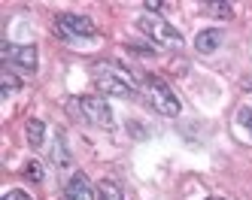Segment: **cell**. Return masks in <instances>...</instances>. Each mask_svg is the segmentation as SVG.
Segmentation results:
<instances>
[{"instance_id": "1", "label": "cell", "mask_w": 252, "mask_h": 200, "mask_svg": "<svg viewBox=\"0 0 252 200\" xmlns=\"http://www.w3.org/2000/svg\"><path fill=\"white\" fill-rule=\"evenodd\" d=\"M92 76H94V85L103 91V94H113V97H134L137 91V82L128 70L116 61H97L92 67Z\"/></svg>"}, {"instance_id": "2", "label": "cell", "mask_w": 252, "mask_h": 200, "mask_svg": "<svg viewBox=\"0 0 252 200\" xmlns=\"http://www.w3.org/2000/svg\"><path fill=\"white\" fill-rule=\"evenodd\" d=\"M143 94H146L149 106L155 109L158 115H167V118H176L183 113V103H179L176 91L161 79V76H146L143 79Z\"/></svg>"}, {"instance_id": "3", "label": "cell", "mask_w": 252, "mask_h": 200, "mask_svg": "<svg viewBox=\"0 0 252 200\" xmlns=\"http://www.w3.org/2000/svg\"><path fill=\"white\" fill-rule=\"evenodd\" d=\"M137 28L143 30V36H149V40L155 46H161V49H173V52L183 49V33H179L173 25H167L158 12H143L137 18Z\"/></svg>"}, {"instance_id": "4", "label": "cell", "mask_w": 252, "mask_h": 200, "mask_svg": "<svg viewBox=\"0 0 252 200\" xmlns=\"http://www.w3.org/2000/svg\"><path fill=\"white\" fill-rule=\"evenodd\" d=\"M67 113L73 115V118H79V121L97 124V127H103V131H110V127H113V113H110V106H106L100 97H94V94L70 97V100H67Z\"/></svg>"}, {"instance_id": "5", "label": "cell", "mask_w": 252, "mask_h": 200, "mask_svg": "<svg viewBox=\"0 0 252 200\" xmlns=\"http://www.w3.org/2000/svg\"><path fill=\"white\" fill-rule=\"evenodd\" d=\"M55 33L61 40H94L97 36V28L92 18L85 15H73V12H64L55 18Z\"/></svg>"}, {"instance_id": "6", "label": "cell", "mask_w": 252, "mask_h": 200, "mask_svg": "<svg viewBox=\"0 0 252 200\" xmlns=\"http://www.w3.org/2000/svg\"><path fill=\"white\" fill-rule=\"evenodd\" d=\"M0 58H3L6 67H19V70H28V73L37 70V49H33V46L3 43V46H0Z\"/></svg>"}, {"instance_id": "7", "label": "cell", "mask_w": 252, "mask_h": 200, "mask_svg": "<svg viewBox=\"0 0 252 200\" xmlns=\"http://www.w3.org/2000/svg\"><path fill=\"white\" fill-rule=\"evenodd\" d=\"M64 200H94L92 182L85 179V173H73L64 185Z\"/></svg>"}, {"instance_id": "8", "label": "cell", "mask_w": 252, "mask_h": 200, "mask_svg": "<svg viewBox=\"0 0 252 200\" xmlns=\"http://www.w3.org/2000/svg\"><path fill=\"white\" fill-rule=\"evenodd\" d=\"M222 46V33L216 30V28H207V30H201L197 33V40H194V49L201 52V55H213L216 49Z\"/></svg>"}, {"instance_id": "9", "label": "cell", "mask_w": 252, "mask_h": 200, "mask_svg": "<svg viewBox=\"0 0 252 200\" xmlns=\"http://www.w3.org/2000/svg\"><path fill=\"white\" fill-rule=\"evenodd\" d=\"M25 131H28V143L33 145V149H40L43 140H46V124L37 121V118H31V121L25 124Z\"/></svg>"}, {"instance_id": "10", "label": "cell", "mask_w": 252, "mask_h": 200, "mask_svg": "<svg viewBox=\"0 0 252 200\" xmlns=\"http://www.w3.org/2000/svg\"><path fill=\"white\" fill-rule=\"evenodd\" d=\"M97 191H100V200H125V194H122V188L116 185L113 179H103L100 185H97Z\"/></svg>"}, {"instance_id": "11", "label": "cell", "mask_w": 252, "mask_h": 200, "mask_svg": "<svg viewBox=\"0 0 252 200\" xmlns=\"http://www.w3.org/2000/svg\"><path fill=\"white\" fill-rule=\"evenodd\" d=\"M52 161H55L58 167H67V164H70V155H67V145H64L61 134L55 137V149H52Z\"/></svg>"}, {"instance_id": "12", "label": "cell", "mask_w": 252, "mask_h": 200, "mask_svg": "<svg viewBox=\"0 0 252 200\" xmlns=\"http://www.w3.org/2000/svg\"><path fill=\"white\" fill-rule=\"evenodd\" d=\"M207 15H216V18H231L234 15V6L231 3H204L201 6Z\"/></svg>"}, {"instance_id": "13", "label": "cell", "mask_w": 252, "mask_h": 200, "mask_svg": "<svg viewBox=\"0 0 252 200\" xmlns=\"http://www.w3.org/2000/svg\"><path fill=\"white\" fill-rule=\"evenodd\" d=\"M0 82H3V94H12V91H19V88H22L19 76H15L9 67H3V73H0Z\"/></svg>"}, {"instance_id": "14", "label": "cell", "mask_w": 252, "mask_h": 200, "mask_svg": "<svg viewBox=\"0 0 252 200\" xmlns=\"http://www.w3.org/2000/svg\"><path fill=\"white\" fill-rule=\"evenodd\" d=\"M25 176H28L31 182H40V179H43V170H40V164H28V167H25Z\"/></svg>"}, {"instance_id": "15", "label": "cell", "mask_w": 252, "mask_h": 200, "mask_svg": "<svg viewBox=\"0 0 252 200\" xmlns=\"http://www.w3.org/2000/svg\"><path fill=\"white\" fill-rule=\"evenodd\" d=\"M3 200H31V194H25L22 188H15V191H6Z\"/></svg>"}, {"instance_id": "16", "label": "cell", "mask_w": 252, "mask_h": 200, "mask_svg": "<svg viewBox=\"0 0 252 200\" xmlns=\"http://www.w3.org/2000/svg\"><path fill=\"white\" fill-rule=\"evenodd\" d=\"M164 3H158V0H149V3H143V9H161Z\"/></svg>"}, {"instance_id": "17", "label": "cell", "mask_w": 252, "mask_h": 200, "mask_svg": "<svg viewBox=\"0 0 252 200\" xmlns=\"http://www.w3.org/2000/svg\"><path fill=\"white\" fill-rule=\"evenodd\" d=\"M210 200H219V197H210Z\"/></svg>"}]
</instances>
